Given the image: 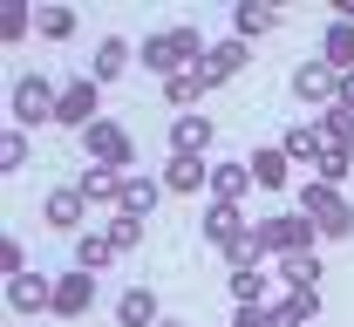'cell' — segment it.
Here are the masks:
<instances>
[{
    "mask_svg": "<svg viewBox=\"0 0 354 327\" xmlns=\"http://www.w3.org/2000/svg\"><path fill=\"white\" fill-rule=\"evenodd\" d=\"M279 286H286V293H307V286H320V259H313V252L279 259Z\"/></svg>",
    "mask_w": 354,
    "mask_h": 327,
    "instance_id": "cell-26",
    "label": "cell"
},
{
    "mask_svg": "<svg viewBox=\"0 0 354 327\" xmlns=\"http://www.w3.org/2000/svg\"><path fill=\"white\" fill-rule=\"evenodd\" d=\"M279 300H286V314H293L300 327H307L313 314H320V286H307V293H279Z\"/></svg>",
    "mask_w": 354,
    "mask_h": 327,
    "instance_id": "cell-34",
    "label": "cell"
},
{
    "mask_svg": "<svg viewBox=\"0 0 354 327\" xmlns=\"http://www.w3.org/2000/svg\"><path fill=\"white\" fill-rule=\"evenodd\" d=\"M252 239H259L266 259H293V252H313V239H320V232H313L300 212H272V218L252 225Z\"/></svg>",
    "mask_w": 354,
    "mask_h": 327,
    "instance_id": "cell-3",
    "label": "cell"
},
{
    "mask_svg": "<svg viewBox=\"0 0 354 327\" xmlns=\"http://www.w3.org/2000/svg\"><path fill=\"white\" fill-rule=\"evenodd\" d=\"M293 95L334 109V102H341V68H334V62H300V68H293Z\"/></svg>",
    "mask_w": 354,
    "mask_h": 327,
    "instance_id": "cell-10",
    "label": "cell"
},
{
    "mask_svg": "<svg viewBox=\"0 0 354 327\" xmlns=\"http://www.w3.org/2000/svg\"><path fill=\"white\" fill-rule=\"evenodd\" d=\"M88 307H95V273H82V266L55 273V314L62 321H82Z\"/></svg>",
    "mask_w": 354,
    "mask_h": 327,
    "instance_id": "cell-9",
    "label": "cell"
},
{
    "mask_svg": "<svg viewBox=\"0 0 354 327\" xmlns=\"http://www.w3.org/2000/svg\"><path fill=\"white\" fill-rule=\"evenodd\" d=\"M293 212H300V218H307L320 239H354V205H348L334 185H320V178H313V185H300Z\"/></svg>",
    "mask_w": 354,
    "mask_h": 327,
    "instance_id": "cell-2",
    "label": "cell"
},
{
    "mask_svg": "<svg viewBox=\"0 0 354 327\" xmlns=\"http://www.w3.org/2000/svg\"><path fill=\"white\" fill-rule=\"evenodd\" d=\"M157 327H184V321H177V314H164V321H157Z\"/></svg>",
    "mask_w": 354,
    "mask_h": 327,
    "instance_id": "cell-39",
    "label": "cell"
},
{
    "mask_svg": "<svg viewBox=\"0 0 354 327\" xmlns=\"http://www.w3.org/2000/svg\"><path fill=\"white\" fill-rule=\"evenodd\" d=\"M109 259H116V239H109V225H102V232H75V266H82V273H102Z\"/></svg>",
    "mask_w": 354,
    "mask_h": 327,
    "instance_id": "cell-24",
    "label": "cell"
},
{
    "mask_svg": "<svg viewBox=\"0 0 354 327\" xmlns=\"http://www.w3.org/2000/svg\"><path fill=\"white\" fill-rule=\"evenodd\" d=\"M205 95V75L198 68H184V75H171L164 82V102H171V116H191V102Z\"/></svg>",
    "mask_w": 354,
    "mask_h": 327,
    "instance_id": "cell-27",
    "label": "cell"
},
{
    "mask_svg": "<svg viewBox=\"0 0 354 327\" xmlns=\"http://www.w3.org/2000/svg\"><path fill=\"white\" fill-rule=\"evenodd\" d=\"M320 123H327V143H334V150H341V157L354 164V116H341V109H327Z\"/></svg>",
    "mask_w": 354,
    "mask_h": 327,
    "instance_id": "cell-31",
    "label": "cell"
},
{
    "mask_svg": "<svg viewBox=\"0 0 354 327\" xmlns=\"http://www.w3.org/2000/svg\"><path fill=\"white\" fill-rule=\"evenodd\" d=\"M245 164H252V185H259V191H286V178H293V157H286L279 143H266V150H252Z\"/></svg>",
    "mask_w": 354,
    "mask_h": 327,
    "instance_id": "cell-16",
    "label": "cell"
},
{
    "mask_svg": "<svg viewBox=\"0 0 354 327\" xmlns=\"http://www.w3.org/2000/svg\"><path fill=\"white\" fill-rule=\"evenodd\" d=\"M164 191H177V198H191V191H212V164L205 157H164Z\"/></svg>",
    "mask_w": 354,
    "mask_h": 327,
    "instance_id": "cell-14",
    "label": "cell"
},
{
    "mask_svg": "<svg viewBox=\"0 0 354 327\" xmlns=\"http://www.w3.org/2000/svg\"><path fill=\"white\" fill-rule=\"evenodd\" d=\"M171 150L177 157H205L212 150V116H198V109L191 116H171Z\"/></svg>",
    "mask_w": 354,
    "mask_h": 327,
    "instance_id": "cell-17",
    "label": "cell"
},
{
    "mask_svg": "<svg viewBox=\"0 0 354 327\" xmlns=\"http://www.w3.org/2000/svg\"><path fill=\"white\" fill-rule=\"evenodd\" d=\"M109 239H116V252H136V245H143V218H130V212H109Z\"/></svg>",
    "mask_w": 354,
    "mask_h": 327,
    "instance_id": "cell-30",
    "label": "cell"
},
{
    "mask_svg": "<svg viewBox=\"0 0 354 327\" xmlns=\"http://www.w3.org/2000/svg\"><path fill=\"white\" fill-rule=\"evenodd\" d=\"M55 123L62 130H95L102 123V82L95 75H75V82H62V102H55Z\"/></svg>",
    "mask_w": 354,
    "mask_h": 327,
    "instance_id": "cell-4",
    "label": "cell"
},
{
    "mask_svg": "<svg viewBox=\"0 0 354 327\" xmlns=\"http://www.w3.org/2000/svg\"><path fill=\"white\" fill-rule=\"evenodd\" d=\"M157 198H164V178H143V171H130V185H123V205H116V212H130V218H143V225H150Z\"/></svg>",
    "mask_w": 354,
    "mask_h": 327,
    "instance_id": "cell-20",
    "label": "cell"
},
{
    "mask_svg": "<svg viewBox=\"0 0 354 327\" xmlns=\"http://www.w3.org/2000/svg\"><path fill=\"white\" fill-rule=\"evenodd\" d=\"M55 102H62V89H55L48 75H21V82H14V123H21V130L55 123Z\"/></svg>",
    "mask_w": 354,
    "mask_h": 327,
    "instance_id": "cell-6",
    "label": "cell"
},
{
    "mask_svg": "<svg viewBox=\"0 0 354 327\" xmlns=\"http://www.w3.org/2000/svg\"><path fill=\"white\" fill-rule=\"evenodd\" d=\"M205 48H212V41H205L191 21H177V28L143 35V41H136V62H143L157 82H171V75H184V68H198V62H205Z\"/></svg>",
    "mask_w": 354,
    "mask_h": 327,
    "instance_id": "cell-1",
    "label": "cell"
},
{
    "mask_svg": "<svg viewBox=\"0 0 354 327\" xmlns=\"http://www.w3.org/2000/svg\"><path fill=\"white\" fill-rule=\"evenodd\" d=\"M252 62V41H239V35H225V41L205 48V62H198V75H205V89H218V82H232L239 68Z\"/></svg>",
    "mask_w": 354,
    "mask_h": 327,
    "instance_id": "cell-7",
    "label": "cell"
},
{
    "mask_svg": "<svg viewBox=\"0 0 354 327\" xmlns=\"http://www.w3.org/2000/svg\"><path fill=\"white\" fill-rule=\"evenodd\" d=\"M348 171H354L348 157H341V150H327V157H320V171H313V178H320V185H334V191H341V178H348Z\"/></svg>",
    "mask_w": 354,
    "mask_h": 327,
    "instance_id": "cell-35",
    "label": "cell"
},
{
    "mask_svg": "<svg viewBox=\"0 0 354 327\" xmlns=\"http://www.w3.org/2000/svg\"><path fill=\"white\" fill-rule=\"evenodd\" d=\"M272 28H279V7H272V0L232 7V35H239V41H259V35H272Z\"/></svg>",
    "mask_w": 354,
    "mask_h": 327,
    "instance_id": "cell-18",
    "label": "cell"
},
{
    "mask_svg": "<svg viewBox=\"0 0 354 327\" xmlns=\"http://www.w3.org/2000/svg\"><path fill=\"white\" fill-rule=\"evenodd\" d=\"M341 116H354V75H341V102H334Z\"/></svg>",
    "mask_w": 354,
    "mask_h": 327,
    "instance_id": "cell-38",
    "label": "cell"
},
{
    "mask_svg": "<svg viewBox=\"0 0 354 327\" xmlns=\"http://www.w3.org/2000/svg\"><path fill=\"white\" fill-rule=\"evenodd\" d=\"M123 185H130V171H109V164H88L82 178H75V191H82L88 205H109V212L123 205Z\"/></svg>",
    "mask_w": 354,
    "mask_h": 327,
    "instance_id": "cell-13",
    "label": "cell"
},
{
    "mask_svg": "<svg viewBox=\"0 0 354 327\" xmlns=\"http://www.w3.org/2000/svg\"><path fill=\"white\" fill-rule=\"evenodd\" d=\"M279 150H286L293 164H313V171H320V157H327L334 143H327V123H293V130H286V143H279Z\"/></svg>",
    "mask_w": 354,
    "mask_h": 327,
    "instance_id": "cell-15",
    "label": "cell"
},
{
    "mask_svg": "<svg viewBox=\"0 0 354 327\" xmlns=\"http://www.w3.org/2000/svg\"><path fill=\"white\" fill-rule=\"evenodd\" d=\"M21 35H35V7H28V0H7V7H0V41L14 48Z\"/></svg>",
    "mask_w": 354,
    "mask_h": 327,
    "instance_id": "cell-29",
    "label": "cell"
},
{
    "mask_svg": "<svg viewBox=\"0 0 354 327\" xmlns=\"http://www.w3.org/2000/svg\"><path fill=\"white\" fill-rule=\"evenodd\" d=\"M198 225H205V245H218L225 259H232V245H239V239H252V218H245L239 205H212Z\"/></svg>",
    "mask_w": 354,
    "mask_h": 327,
    "instance_id": "cell-11",
    "label": "cell"
},
{
    "mask_svg": "<svg viewBox=\"0 0 354 327\" xmlns=\"http://www.w3.org/2000/svg\"><path fill=\"white\" fill-rule=\"evenodd\" d=\"M232 327H266V307H239V314H232Z\"/></svg>",
    "mask_w": 354,
    "mask_h": 327,
    "instance_id": "cell-37",
    "label": "cell"
},
{
    "mask_svg": "<svg viewBox=\"0 0 354 327\" xmlns=\"http://www.w3.org/2000/svg\"><path fill=\"white\" fill-rule=\"evenodd\" d=\"M82 150H88V164H109V171H130L136 164V137L123 130V123H109V116L82 137Z\"/></svg>",
    "mask_w": 354,
    "mask_h": 327,
    "instance_id": "cell-5",
    "label": "cell"
},
{
    "mask_svg": "<svg viewBox=\"0 0 354 327\" xmlns=\"http://www.w3.org/2000/svg\"><path fill=\"white\" fill-rule=\"evenodd\" d=\"M266 327H300V321L286 314V300H272V307H266Z\"/></svg>",
    "mask_w": 354,
    "mask_h": 327,
    "instance_id": "cell-36",
    "label": "cell"
},
{
    "mask_svg": "<svg viewBox=\"0 0 354 327\" xmlns=\"http://www.w3.org/2000/svg\"><path fill=\"white\" fill-rule=\"evenodd\" d=\"M136 62V48L123 41V35H109V41L95 48V62H88V75H95V82H123V68H130Z\"/></svg>",
    "mask_w": 354,
    "mask_h": 327,
    "instance_id": "cell-22",
    "label": "cell"
},
{
    "mask_svg": "<svg viewBox=\"0 0 354 327\" xmlns=\"http://www.w3.org/2000/svg\"><path fill=\"white\" fill-rule=\"evenodd\" d=\"M320 62H334L341 75H354V21H327V35H320Z\"/></svg>",
    "mask_w": 354,
    "mask_h": 327,
    "instance_id": "cell-21",
    "label": "cell"
},
{
    "mask_svg": "<svg viewBox=\"0 0 354 327\" xmlns=\"http://www.w3.org/2000/svg\"><path fill=\"white\" fill-rule=\"evenodd\" d=\"M252 191V164H212V205H239Z\"/></svg>",
    "mask_w": 354,
    "mask_h": 327,
    "instance_id": "cell-23",
    "label": "cell"
},
{
    "mask_svg": "<svg viewBox=\"0 0 354 327\" xmlns=\"http://www.w3.org/2000/svg\"><path fill=\"white\" fill-rule=\"evenodd\" d=\"M82 212H88V198H82L75 185H55V191L41 198V218L55 225V232H88V225H82Z\"/></svg>",
    "mask_w": 354,
    "mask_h": 327,
    "instance_id": "cell-12",
    "label": "cell"
},
{
    "mask_svg": "<svg viewBox=\"0 0 354 327\" xmlns=\"http://www.w3.org/2000/svg\"><path fill=\"white\" fill-rule=\"evenodd\" d=\"M0 273H7V280H21V273H35V266H28V252H21V239H14V232L0 239Z\"/></svg>",
    "mask_w": 354,
    "mask_h": 327,
    "instance_id": "cell-33",
    "label": "cell"
},
{
    "mask_svg": "<svg viewBox=\"0 0 354 327\" xmlns=\"http://www.w3.org/2000/svg\"><path fill=\"white\" fill-rule=\"evenodd\" d=\"M21 164H28V130L7 123V137H0V171H21Z\"/></svg>",
    "mask_w": 354,
    "mask_h": 327,
    "instance_id": "cell-32",
    "label": "cell"
},
{
    "mask_svg": "<svg viewBox=\"0 0 354 327\" xmlns=\"http://www.w3.org/2000/svg\"><path fill=\"white\" fill-rule=\"evenodd\" d=\"M75 28H82L75 7H41V14H35V35H41V41H75Z\"/></svg>",
    "mask_w": 354,
    "mask_h": 327,
    "instance_id": "cell-28",
    "label": "cell"
},
{
    "mask_svg": "<svg viewBox=\"0 0 354 327\" xmlns=\"http://www.w3.org/2000/svg\"><path fill=\"white\" fill-rule=\"evenodd\" d=\"M225 286H232L239 307H266V286H272V280H266V266H232V280H225Z\"/></svg>",
    "mask_w": 354,
    "mask_h": 327,
    "instance_id": "cell-25",
    "label": "cell"
},
{
    "mask_svg": "<svg viewBox=\"0 0 354 327\" xmlns=\"http://www.w3.org/2000/svg\"><path fill=\"white\" fill-rule=\"evenodd\" d=\"M7 314H55V273H21L7 280Z\"/></svg>",
    "mask_w": 354,
    "mask_h": 327,
    "instance_id": "cell-8",
    "label": "cell"
},
{
    "mask_svg": "<svg viewBox=\"0 0 354 327\" xmlns=\"http://www.w3.org/2000/svg\"><path fill=\"white\" fill-rule=\"evenodd\" d=\"M157 293L150 286H123V300H116V327H157Z\"/></svg>",
    "mask_w": 354,
    "mask_h": 327,
    "instance_id": "cell-19",
    "label": "cell"
}]
</instances>
